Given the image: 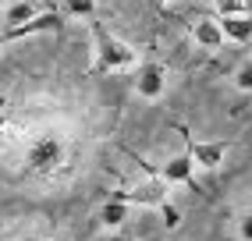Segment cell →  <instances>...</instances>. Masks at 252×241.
<instances>
[{"label": "cell", "instance_id": "30bf717a", "mask_svg": "<svg viewBox=\"0 0 252 241\" xmlns=\"http://www.w3.org/2000/svg\"><path fill=\"white\" fill-rule=\"evenodd\" d=\"M39 7L32 4V0H18V4H11L7 14H4V25H18V22H29V18H36Z\"/></svg>", "mask_w": 252, "mask_h": 241}, {"label": "cell", "instance_id": "8992f818", "mask_svg": "<svg viewBox=\"0 0 252 241\" xmlns=\"http://www.w3.org/2000/svg\"><path fill=\"white\" fill-rule=\"evenodd\" d=\"M163 85H167V67L160 60L139 64V71H135V92L142 99H160L163 96Z\"/></svg>", "mask_w": 252, "mask_h": 241}, {"label": "cell", "instance_id": "5b68a950", "mask_svg": "<svg viewBox=\"0 0 252 241\" xmlns=\"http://www.w3.org/2000/svg\"><path fill=\"white\" fill-rule=\"evenodd\" d=\"M57 25H61L57 7H54V11H39L36 18H29V22H18V25H4V29H0V46H4V43H14V39H25V36H36V32H50V29H57Z\"/></svg>", "mask_w": 252, "mask_h": 241}, {"label": "cell", "instance_id": "7a4b0ae2", "mask_svg": "<svg viewBox=\"0 0 252 241\" xmlns=\"http://www.w3.org/2000/svg\"><path fill=\"white\" fill-rule=\"evenodd\" d=\"M64 160H68V146H64V139L57 131H43L39 139H32L29 146V170L32 174H39V178H54L57 170L64 167Z\"/></svg>", "mask_w": 252, "mask_h": 241}, {"label": "cell", "instance_id": "3957f363", "mask_svg": "<svg viewBox=\"0 0 252 241\" xmlns=\"http://www.w3.org/2000/svg\"><path fill=\"white\" fill-rule=\"evenodd\" d=\"M131 160H135L146 174H153L157 181H163V184H185V188H195V167H192V160H189V152H181V156H171L167 163H149V160H142V156H135V152H128ZM199 192V188H195Z\"/></svg>", "mask_w": 252, "mask_h": 241}, {"label": "cell", "instance_id": "7c38bea8", "mask_svg": "<svg viewBox=\"0 0 252 241\" xmlns=\"http://www.w3.org/2000/svg\"><path fill=\"white\" fill-rule=\"evenodd\" d=\"M64 14H86V18H93L96 14V0H68V4H64Z\"/></svg>", "mask_w": 252, "mask_h": 241}, {"label": "cell", "instance_id": "9c48e42d", "mask_svg": "<svg viewBox=\"0 0 252 241\" xmlns=\"http://www.w3.org/2000/svg\"><path fill=\"white\" fill-rule=\"evenodd\" d=\"M217 25H220V32L227 39H234V43H249L252 39V14H224Z\"/></svg>", "mask_w": 252, "mask_h": 241}, {"label": "cell", "instance_id": "52a82bcc", "mask_svg": "<svg viewBox=\"0 0 252 241\" xmlns=\"http://www.w3.org/2000/svg\"><path fill=\"white\" fill-rule=\"evenodd\" d=\"M110 199L125 202V206H131V202H139V206H160L167 199V192H163V181H153V184H139V188H117V192H110Z\"/></svg>", "mask_w": 252, "mask_h": 241}, {"label": "cell", "instance_id": "8fae6325", "mask_svg": "<svg viewBox=\"0 0 252 241\" xmlns=\"http://www.w3.org/2000/svg\"><path fill=\"white\" fill-rule=\"evenodd\" d=\"M125 216H128V206L117 202V199H110L103 210H99V223H103V227H117V223H125Z\"/></svg>", "mask_w": 252, "mask_h": 241}, {"label": "cell", "instance_id": "ba28073f", "mask_svg": "<svg viewBox=\"0 0 252 241\" xmlns=\"http://www.w3.org/2000/svg\"><path fill=\"white\" fill-rule=\"evenodd\" d=\"M192 39L203 46V50H220L224 46V32H220V25H217L213 18H195V25H192Z\"/></svg>", "mask_w": 252, "mask_h": 241}, {"label": "cell", "instance_id": "4fadbf2b", "mask_svg": "<svg viewBox=\"0 0 252 241\" xmlns=\"http://www.w3.org/2000/svg\"><path fill=\"white\" fill-rule=\"evenodd\" d=\"M234 89L238 92H252V64L242 60V67L234 71Z\"/></svg>", "mask_w": 252, "mask_h": 241}, {"label": "cell", "instance_id": "9a60e30c", "mask_svg": "<svg viewBox=\"0 0 252 241\" xmlns=\"http://www.w3.org/2000/svg\"><path fill=\"white\" fill-rule=\"evenodd\" d=\"M217 11L224 14H249V0H217Z\"/></svg>", "mask_w": 252, "mask_h": 241}, {"label": "cell", "instance_id": "e0dca14e", "mask_svg": "<svg viewBox=\"0 0 252 241\" xmlns=\"http://www.w3.org/2000/svg\"><path fill=\"white\" fill-rule=\"evenodd\" d=\"M110 241H135V238H128V234H114Z\"/></svg>", "mask_w": 252, "mask_h": 241}, {"label": "cell", "instance_id": "6da1fadb", "mask_svg": "<svg viewBox=\"0 0 252 241\" xmlns=\"http://www.w3.org/2000/svg\"><path fill=\"white\" fill-rule=\"evenodd\" d=\"M93 29V46H96V64H93V75H107V71H121V67L135 64V50L128 43H121L117 36L103 29V22H96V14L89 18Z\"/></svg>", "mask_w": 252, "mask_h": 241}, {"label": "cell", "instance_id": "5bb4252c", "mask_svg": "<svg viewBox=\"0 0 252 241\" xmlns=\"http://www.w3.org/2000/svg\"><path fill=\"white\" fill-rule=\"evenodd\" d=\"M157 210H160V216H163V223H167V231H174L178 223H181V213H178V206H174V202H167V199H163Z\"/></svg>", "mask_w": 252, "mask_h": 241}, {"label": "cell", "instance_id": "2e32d148", "mask_svg": "<svg viewBox=\"0 0 252 241\" xmlns=\"http://www.w3.org/2000/svg\"><path fill=\"white\" fill-rule=\"evenodd\" d=\"M238 234H242V241H252V213L238 216Z\"/></svg>", "mask_w": 252, "mask_h": 241}, {"label": "cell", "instance_id": "277c9868", "mask_svg": "<svg viewBox=\"0 0 252 241\" xmlns=\"http://www.w3.org/2000/svg\"><path fill=\"white\" fill-rule=\"evenodd\" d=\"M178 135L185 139V152H189L192 167H203V170H217V167L224 163L227 149H231V142H195L192 131L185 128V124H178Z\"/></svg>", "mask_w": 252, "mask_h": 241}]
</instances>
